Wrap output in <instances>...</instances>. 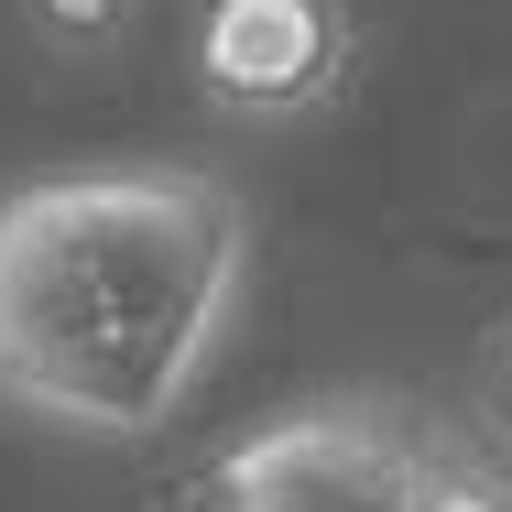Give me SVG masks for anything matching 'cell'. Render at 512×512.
Instances as JSON below:
<instances>
[{"label": "cell", "mask_w": 512, "mask_h": 512, "mask_svg": "<svg viewBox=\"0 0 512 512\" xmlns=\"http://www.w3.org/2000/svg\"><path fill=\"white\" fill-rule=\"evenodd\" d=\"M251 273V207L197 164H88L0 197V404L153 436L197 393Z\"/></svg>", "instance_id": "obj_1"}, {"label": "cell", "mask_w": 512, "mask_h": 512, "mask_svg": "<svg viewBox=\"0 0 512 512\" xmlns=\"http://www.w3.org/2000/svg\"><path fill=\"white\" fill-rule=\"evenodd\" d=\"M447 458L458 436L393 393H316L218 447L207 512H425Z\"/></svg>", "instance_id": "obj_2"}, {"label": "cell", "mask_w": 512, "mask_h": 512, "mask_svg": "<svg viewBox=\"0 0 512 512\" xmlns=\"http://www.w3.org/2000/svg\"><path fill=\"white\" fill-rule=\"evenodd\" d=\"M349 11L338 0H207L197 11V88L218 120H306L349 88Z\"/></svg>", "instance_id": "obj_3"}, {"label": "cell", "mask_w": 512, "mask_h": 512, "mask_svg": "<svg viewBox=\"0 0 512 512\" xmlns=\"http://www.w3.org/2000/svg\"><path fill=\"white\" fill-rule=\"evenodd\" d=\"M22 11H33V33H44V44L99 55V44H120V33H131V11H142V0H22Z\"/></svg>", "instance_id": "obj_4"}, {"label": "cell", "mask_w": 512, "mask_h": 512, "mask_svg": "<svg viewBox=\"0 0 512 512\" xmlns=\"http://www.w3.org/2000/svg\"><path fill=\"white\" fill-rule=\"evenodd\" d=\"M469 404L491 425V447H512V306L491 316V338H480V360H469Z\"/></svg>", "instance_id": "obj_5"}, {"label": "cell", "mask_w": 512, "mask_h": 512, "mask_svg": "<svg viewBox=\"0 0 512 512\" xmlns=\"http://www.w3.org/2000/svg\"><path fill=\"white\" fill-rule=\"evenodd\" d=\"M425 512H512V480H502V469H480V458L458 447V458L436 469V491H425Z\"/></svg>", "instance_id": "obj_6"}]
</instances>
